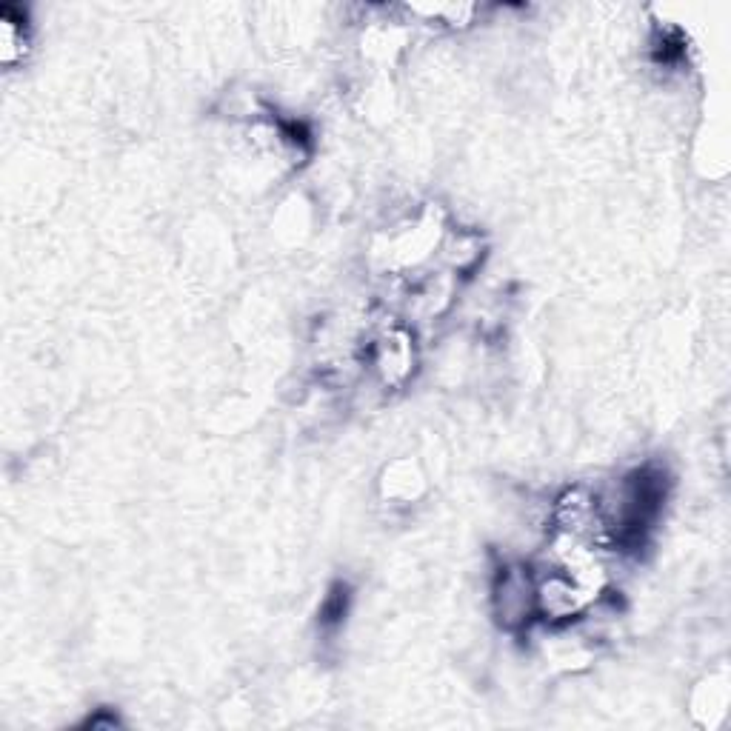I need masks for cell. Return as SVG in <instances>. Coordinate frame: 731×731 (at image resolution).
Segmentation results:
<instances>
[{
  "label": "cell",
  "instance_id": "obj_1",
  "mask_svg": "<svg viewBox=\"0 0 731 731\" xmlns=\"http://www.w3.org/2000/svg\"><path fill=\"white\" fill-rule=\"evenodd\" d=\"M26 20L20 18L12 6H3L0 12V58L3 63H15L26 52Z\"/></svg>",
  "mask_w": 731,
  "mask_h": 731
}]
</instances>
